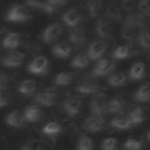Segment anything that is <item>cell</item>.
<instances>
[{"label": "cell", "instance_id": "1", "mask_svg": "<svg viewBox=\"0 0 150 150\" xmlns=\"http://www.w3.org/2000/svg\"><path fill=\"white\" fill-rule=\"evenodd\" d=\"M5 19L9 22H23L30 19V13L25 6L14 5L8 9Z\"/></svg>", "mask_w": 150, "mask_h": 150}, {"label": "cell", "instance_id": "2", "mask_svg": "<svg viewBox=\"0 0 150 150\" xmlns=\"http://www.w3.org/2000/svg\"><path fill=\"white\" fill-rule=\"evenodd\" d=\"M48 60L45 56H35L27 66V70L30 74L42 75L48 70Z\"/></svg>", "mask_w": 150, "mask_h": 150}, {"label": "cell", "instance_id": "3", "mask_svg": "<svg viewBox=\"0 0 150 150\" xmlns=\"http://www.w3.org/2000/svg\"><path fill=\"white\" fill-rule=\"evenodd\" d=\"M62 33V27L60 23L57 22H54L49 26H47L45 28V30L42 32V41L43 42H47V43H50V42H54L56 41L60 35Z\"/></svg>", "mask_w": 150, "mask_h": 150}, {"label": "cell", "instance_id": "4", "mask_svg": "<svg viewBox=\"0 0 150 150\" xmlns=\"http://www.w3.org/2000/svg\"><path fill=\"white\" fill-rule=\"evenodd\" d=\"M115 68V63L114 61L109 60V59H100L97 61V63L95 64V67L91 70V74L94 76H104L109 73H111Z\"/></svg>", "mask_w": 150, "mask_h": 150}, {"label": "cell", "instance_id": "5", "mask_svg": "<svg viewBox=\"0 0 150 150\" xmlns=\"http://www.w3.org/2000/svg\"><path fill=\"white\" fill-rule=\"evenodd\" d=\"M83 127H84L86 130H88V131H90V132L101 131V130L104 128V118H103V116H101V115L91 114V115H89V116L86 118Z\"/></svg>", "mask_w": 150, "mask_h": 150}, {"label": "cell", "instance_id": "6", "mask_svg": "<svg viewBox=\"0 0 150 150\" xmlns=\"http://www.w3.org/2000/svg\"><path fill=\"white\" fill-rule=\"evenodd\" d=\"M95 32L97 36H100L101 39H110L112 35V27L110 20L107 18L98 19L95 25Z\"/></svg>", "mask_w": 150, "mask_h": 150}, {"label": "cell", "instance_id": "7", "mask_svg": "<svg viewBox=\"0 0 150 150\" xmlns=\"http://www.w3.org/2000/svg\"><path fill=\"white\" fill-rule=\"evenodd\" d=\"M105 50H107V45L103 41H94L89 45L87 49V55L90 59V61H96L103 56Z\"/></svg>", "mask_w": 150, "mask_h": 150}, {"label": "cell", "instance_id": "8", "mask_svg": "<svg viewBox=\"0 0 150 150\" xmlns=\"http://www.w3.org/2000/svg\"><path fill=\"white\" fill-rule=\"evenodd\" d=\"M62 21H63V23H64L66 26H68V27H70V28L76 27V26H79V25L81 23V21H82V14H81L77 9L70 8V9H68L66 13H63V15H62Z\"/></svg>", "mask_w": 150, "mask_h": 150}, {"label": "cell", "instance_id": "9", "mask_svg": "<svg viewBox=\"0 0 150 150\" xmlns=\"http://www.w3.org/2000/svg\"><path fill=\"white\" fill-rule=\"evenodd\" d=\"M107 98L103 94L95 96L90 102V111L95 115L103 116L104 112H107Z\"/></svg>", "mask_w": 150, "mask_h": 150}, {"label": "cell", "instance_id": "10", "mask_svg": "<svg viewBox=\"0 0 150 150\" xmlns=\"http://www.w3.org/2000/svg\"><path fill=\"white\" fill-rule=\"evenodd\" d=\"M62 108L68 116H70V117L76 116L81 111V101L76 97H69L63 101Z\"/></svg>", "mask_w": 150, "mask_h": 150}, {"label": "cell", "instance_id": "11", "mask_svg": "<svg viewBox=\"0 0 150 150\" xmlns=\"http://www.w3.org/2000/svg\"><path fill=\"white\" fill-rule=\"evenodd\" d=\"M25 60V54L21 52H12L9 54H7L4 60H2V64L7 68H16L19 66H21V63Z\"/></svg>", "mask_w": 150, "mask_h": 150}, {"label": "cell", "instance_id": "12", "mask_svg": "<svg viewBox=\"0 0 150 150\" xmlns=\"http://www.w3.org/2000/svg\"><path fill=\"white\" fill-rule=\"evenodd\" d=\"M34 101L39 104V105H42V107H52L54 105L55 101H56V94L54 91H41L35 97H34Z\"/></svg>", "mask_w": 150, "mask_h": 150}, {"label": "cell", "instance_id": "13", "mask_svg": "<svg viewBox=\"0 0 150 150\" xmlns=\"http://www.w3.org/2000/svg\"><path fill=\"white\" fill-rule=\"evenodd\" d=\"M110 125L117 130H127L130 129L132 125V123L130 122L128 115H117L115 116L111 121H110Z\"/></svg>", "mask_w": 150, "mask_h": 150}, {"label": "cell", "instance_id": "14", "mask_svg": "<svg viewBox=\"0 0 150 150\" xmlns=\"http://www.w3.org/2000/svg\"><path fill=\"white\" fill-rule=\"evenodd\" d=\"M71 46L67 42H60L56 43L53 48H52V53L54 56L59 57V59H67L70 54H71Z\"/></svg>", "mask_w": 150, "mask_h": 150}, {"label": "cell", "instance_id": "15", "mask_svg": "<svg viewBox=\"0 0 150 150\" xmlns=\"http://www.w3.org/2000/svg\"><path fill=\"white\" fill-rule=\"evenodd\" d=\"M5 122L7 125H9L12 128H21V127H23L26 121L23 118V115H21L18 110H14L6 116Z\"/></svg>", "mask_w": 150, "mask_h": 150}, {"label": "cell", "instance_id": "16", "mask_svg": "<svg viewBox=\"0 0 150 150\" xmlns=\"http://www.w3.org/2000/svg\"><path fill=\"white\" fill-rule=\"evenodd\" d=\"M22 115H23V118H25L26 122L34 123V122H36V121L40 120V117H41V109L38 105L32 104V105H28L25 109V111H23Z\"/></svg>", "mask_w": 150, "mask_h": 150}, {"label": "cell", "instance_id": "17", "mask_svg": "<svg viewBox=\"0 0 150 150\" xmlns=\"http://www.w3.org/2000/svg\"><path fill=\"white\" fill-rule=\"evenodd\" d=\"M20 43H21V36L15 32L8 33L2 40V47L6 49H15L16 47H19Z\"/></svg>", "mask_w": 150, "mask_h": 150}, {"label": "cell", "instance_id": "18", "mask_svg": "<svg viewBox=\"0 0 150 150\" xmlns=\"http://www.w3.org/2000/svg\"><path fill=\"white\" fill-rule=\"evenodd\" d=\"M129 79L132 81H138L145 75V64L143 62H135L129 69Z\"/></svg>", "mask_w": 150, "mask_h": 150}, {"label": "cell", "instance_id": "19", "mask_svg": "<svg viewBox=\"0 0 150 150\" xmlns=\"http://www.w3.org/2000/svg\"><path fill=\"white\" fill-rule=\"evenodd\" d=\"M62 129L63 128H62L61 123H59L56 121H52V122H48L47 124L43 125L42 134L48 136V137H55L62 132Z\"/></svg>", "mask_w": 150, "mask_h": 150}, {"label": "cell", "instance_id": "20", "mask_svg": "<svg viewBox=\"0 0 150 150\" xmlns=\"http://www.w3.org/2000/svg\"><path fill=\"white\" fill-rule=\"evenodd\" d=\"M68 38H69V41L74 45H82L86 41V33L81 27L76 26L70 29Z\"/></svg>", "mask_w": 150, "mask_h": 150}, {"label": "cell", "instance_id": "21", "mask_svg": "<svg viewBox=\"0 0 150 150\" xmlns=\"http://www.w3.org/2000/svg\"><path fill=\"white\" fill-rule=\"evenodd\" d=\"M75 79V75L69 71H61L54 79V84L59 87H67L69 86Z\"/></svg>", "mask_w": 150, "mask_h": 150}, {"label": "cell", "instance_id": "22", "mask_svg": "<svg viewBox=\"0 0 150 150\" xmlns=\"http://www.w3.org/2000/svg\"><path fill=\"white\" fill-rule=\"evenodd\" d=\"M76 90L80 94H84V95H90V94H95L98 91V84L94 81H84L82 83H80L76 88Z\"/></svg>", "mask_w": 150, "mask_h": 150}, {"label": "cell", "instance_id": "23", "mask_svg": "<svg viewBox=\"0 0 150 150\" xmlns=\"http://www.w3.org/2000/svg\"><path fill=\"white\" fill-rule=\"evenodd\" d=\"M134 100L136 102H148L150 101V83L141 86L134 94Z\"/></svg>", "mask_w": 150, "mask_h": 150}, {"label": "cell", "instance_id": "24", "mask_svg": "<svg viewBox=\"0 0 150 150\" xmlns=\"http://www.w3.org/2000/svg\"><path fill=\"white\" fill-rule=\"evenodd\" d=\"M124 107V100L120 96L111 98L107 103V112L109 114H120Z\"/></svg>", "mask_w": 150, "mask_h": 150}, {"label": "cell", "instance_id": "25", "mask_svg": "<svg viewBox=\"0 0 150 150\" xmlns=\"http://www.w3.org/2000/svg\"><path fill=\"white\" fill-rule=\"evenodd\" d=\"M132 49L131 47H129L128 45H121L118 47H116L112 52V57L115 60H124L128 59L132 55Z\"/></svg>", "mask_w": 150, "mask_h": 150}, {"label": "cell", "instance_id": "26", "mask_svg": "<svg viewBox=\"0 0 150 150\" xmlns=\"http://www.w3.org/2000/svg\"><path fill=\"white\" fill-rule=\"evenodd\" d=\"M35 90H36V83L34 80H23L18 88V91L23 96H29L34 94Z\"/></svg>", "mask_w": 150, "mask_h": 150}, {"label": "cell", "instance_id": "27", "mask_svg": "<svg viewBox=\"0 0 150 150\" xmlns=\"http://www.w3.org/2000/svg\"><path fill=\"white\" fill-rule=\"evenodd\" d=\"M128 117L130 120V122L132 123V125H137L141 124L144 120V112L143 109L141 107H134L129 110L128 112Z\"/></svg>", "mask_w": 150, "mask_h": 150}, {"label": "cell", "instance_id": "28", "mask_svg": "<svg viewBox=\"0 0 150 150\" xmlns=\"http://www.w3.org/2000/svg\"><path fill=\"white\" fill-rule=\"evenodd\" d=\"M66 2H67V0H46L41 9H42L43 12L48 13V14H53V13H55L60 7H62Z\"/></svg>", "mask_w": 150, "mask_h": 150}, {"label": "cell", "instance_id": "29", "mask_svg": "<svg viewBox=\"0 0 150 150\" xmlns=\"http://www.w3.org/2000/svg\"><path fill=\"white\" fill-rule=\"evenodd\" d=\"M89 62H90V59L88 57V55L84 53H80L76 56H74V59L70 62V66L74 68H77V69H82V68L88 67Z\"/></svg>", "mask_w": 150, "mask_h": 150}, {"label": "cell", "instance_id": "30", "mask_svg": "<svg viewBox=\"0 0 150 150\" xmlns=\"http://www.w3.org/2000/svg\"><path fill=\"white\" fill-rule=\"evenodd\" d=\"M103 7V0H88L87 11L90 16H97Z\"/></svg>", "mask_w": 150, "mask_h": 150}, {"label": "cell", "instance_id": "31", "mask_svg": "<svg viewBox=\"0 0 150 150\" xmlns=\"http://www.w3.org/2000/svg\"><path fill=\"white\" fill-rule=\"evenodd\" d=\"M127 82V76L123 73H114L108 77V84L111 87H121Z\"/></svg>", "mask_w": 150, "mask_h": 150}, {"label": "cell", "instance_id": "32", "mask_svg": "<svg viewBox=\"0 0 150 150\" xmlns=\"http://www.w3.org/2000/svg\"><path fill=\"white\" fill-rule=\"evenodd\" d=\"M137 41L142 48H150V29H142L137 36Z\"/></svg>", "mask_w": 150, "mask_h": 150}, {"label": "cell", "instance_id": "33", "mask_svg": "<svg viewBox=\"0 0 150 150\" xmlns=\"http://www.w3.org/2000/svg\"><path fill=\"white\" fill-rule=\"evenodd\" d=\"M94 143L93 139L88 136H81L76 144V150H93Z\"/></svg>", "mask_w": 150, "mask_h": 150}, {"label": "cell", "instance_id": "34", "mask_svg": "<svg viewBox=\"0 0 150 150\" xmlns=\"http://www.w3.org/2000/svg\"><path fill=\"white\" fill-rule=\"evenodd\" d=\"M105 15H107V19H109V20H121L122 19V12H121V9L117 6H112V5H110L107 8Z\"/></svg>", "mask_w": 150, "mask_h": 150}, {"label": "cell", "instance_id": "35", "mask_svg": "<svg viewBox=\"0 0 150 150\" xmlns=\"http://www.w3.org/2000/svg\"><path fill=\"white\" fill-rule=\"evenodd\" d=\"M125 150H141L143 148V143L136 138H128L123 144Z\"/></svg>", "mask_w": 150, "mask_h": 150}, {"label": "cell", "instance_id": "36", "mask_svg": "<svg viewBox=\"0 0 150 150\" xmlns=\"http://www.w3.org/2000/svg\"><path fill=\"white\" fill-rule=\"evenodd\" d=\"M101 149L102 150H116L117 149V139L114 137H108V138L103 139V142L101 144Z\"/></svg>", "mask_w": 150, "mask_h": 150}, {"label": "cell", "instance_id": "37", "mask_svg": "<svg viewBox=\"0 0 150 150\" xmlns=\"http://www.w3.org/2000/svg\"><path fill=\"white\" fill-rule=\"evenodd\" d=\"M20 150H41V143L36 139H32L25 143Z\"/></svg>", "mask_w": 150, "mask_h": 150}, {"label": "cell", "instance_id": "38", "mask_svg": "<svg viewBox=\"0 0 150 150\" xmlns=\"http://www.w3.org/2000/svg\"><path fill=\"white\" fill-rule=\"evenodd\" d=\"M138 9L142 14H149L150 13V0H139Z\"/></svg>", "mask_w": 150, "mask_h": 150}, {"label": "cell", "instance_id": "39", "mask_svg": "<svg viewBox=\"0 0 150 150\" xmlns=\"http://www.w3.org/2000/svg\"><path fill=\"white\" fill-rule=\"evenodd\" d=\"M46 0H26V5L33 8H42Z\"/></svg>", "mask_w": 150, "mask_h": 150}, {"label": "cell", "instance_id": "40", "mask_svg": "<svg viewBox=\"0 0 150 150\" xmlns=\"http://www.w3.org/2000/svg\"><path fill=\"white\" fill-rule=\"evenodd\" d=\"M122 7L123 9L130 12L135 8V0H123L122 1Z\"/></svg>", "mask_w": 150, "mask_h": 150}, {"label": "cell", "instance_id": "41", "mask_svg": "<svg viewBox=\"0 0 150 150\" xmlns=\"http://www.w3.org/2000/svg\"><path fill=\"white\" fill-rule=\"evenodd\" d=\"M8 84V76L6 74H0V91L5 90Z\"/></svg>", "mask_w": 150, "mask_h": 150}, {"label": "cell", "instance_id": "42", "mask_svg": "<svg viewBox=\"0 0 150 150\" xmlns=\"http://www.w3.org/2000/svg\"><path fill=\"white\" fill-rule=\"evenodd\" d=\"M8 101H9V100H8V97H7L6 95L0 94V108L7 105V104H8Z\"/></svg>", "mask_w": 150, "mask_h": 150}, {"label": "cell", "instance_id": "43", "mask_svg": "<svg viewBox=\"0 0 150 150\" xmlns=\"http://www.w3.org/2000/svg\"><path fill=\"white\" fill-rule=\"evenodd\" d=\"M146 137H148V139H149V141H150V130H149V131H148V135H146Z\"/></svg>", "mask_w": 150, "mask_h": 150}, {"label": "cell", "instance_id": "44", "mask_svg": "<svg viewBox=\"0 0 150 150\" xmlns=\"http://www.w3.org/2000/svg\"><path fill=\"white\" fill-rule=\"evenodd\" d=\"M0 33H1V30H0Z\"/></svg>", "mask_w": 150, "mask_h": 150}]
</instances>
